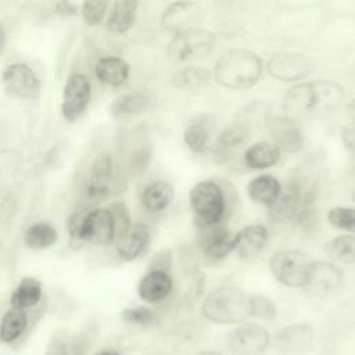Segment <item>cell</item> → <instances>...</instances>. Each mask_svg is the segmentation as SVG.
<instances>
[{
	"mask_svg": "<svg viewBox=\"0 0 355 355\" xmlns=\"http://www.w3.org/2000/svg\"><path fill=\"white\" fill-rule=\"evenodd\" d=\"M344 87L333 80L300 82L283 96V107L294 115H319L336 110L344 100Z\"/></svg>",
	"mask_w": 355,
	"mask_h": 355,
	"instance_id": "cell-1",
	"label": "cell"
},
{
	"mask_svg": "<svg viewBox=\"0 0 355 355\" xmlns=\"http://www.w3.org/2000/svg\"><path fill=\"white\" fill-rule=\"evenodd\" d=\"M316 198V182L304 175H294L282 186L280 197L270 208V212L277 220L308 227L318 219L315 214Z\"/></svg>",
	"mask_w": 355,
	"mask_h": 355,
	"instance_id": "cell-2",
	"label": "cell"
},
{
	"mask_svg": "<svg viewBox=\"0 0 355 355\" xmlns=\"http://www.w3.org/2000/svg\"><path fill=\"white\" fill-rule=\"evenodd\" d=\"M262 71L263 64L257 53L247 49H232L216 60L212 76L226 89L245 90L258 83Z\"/></svg>",
	"mask_w": 355,
	"mask_h": 355,
	"instance_id": "cell-3",
	"label": "cell"
},
{
	"mask_svg": "<svg viewBox=\"0 0 355 355\" xmlns=\"http://www.w3.org/2000/svg\"><path fill=\"white\" fill-rule=\"evenodd\" d=\"M205 319L216 324H236L251 316L250 294L233 286L212 290L201 305Z\"/></svg>",
	"mask_w": 355,
	"mask_h": 355,
	"instance_id": "cell-4",
	"label": "cell"
},
{
	"mask_svg": "<svg viewBox=\"0 0 355 355\" xmlns=\"http://www.w3.org/2000/svg\"><path fill=\"white\" fill-rule=\"evenodd\" d=\"M230 190L215 180H202L193 186L189 194L190 208L194 214V225L204 226L226 222Z\"/></svg>",
	"mask_w": 355,
	"mask_h": 355,
	"instance_id": "cell-5",
	"label": "cell"
},
{
	"mask_svg": "<svg viewBox=\"0 0 355 355\" xmlns=\"http://www.w3.org/2000/svg\"><path fill=\"white\" fill-rule=\"evenodd\" d=\"M68 230L72 237L93 244H110L116 239L114 218L108 208L73 214L68 219Z\"/></svg>",
	"mask_w": 355,
	"mask_h": 355,
	"instance_id": "cell-6",
	"label": "cell"
},
{
	"mask_svg": "<svg viewBox=\"0 0 355 355\" xmlns=\"http://www.w3.org/2000/svg\"><path fill=\"white\" fill-rule=\"evenodd\" d=\"M313 259L298 250H280L269 261V269L275 279L295 288H304Z\"/></svg>",
	"mask_w": 355,
	"mask_h": 355,
	"instance_id": "cell-7",
	"label": "cell"
},
{
	"mask_svg": "<svg viewBox=\"0 0 355 355\" xmlns=\"http://www.w3.org/2000/svg\"><path fill=\"white\" fill-rule=\"evenodd\" d=\"M215 46V35L202 28H193L173 35L168 44V55L173 61L187 62L205 58Z\"/></svg>",
	"mask_w": 355,
	"mask_h": 355,
	"instance_id": "cell-8",
	"label": "cell"
},
{
	"mask_svg": "<svg viewBox=\"0 0 355 355\" xmlns=\"http://www.w3.org/2000/svg\"><path fill=\"white\" fill-rule=\"evenodd\" d=\"M258 110H254V104L247 105L245 110H241L237 116L227 123L216 136L214 151L218 157L227 158V155L241 147L250 137L257 118Z\"/></svg>",
	"mask_w": 355,
	"mask_h": 355,
	"instance_id": "cell-9",
	"label": "cell"
},
{
	"mask_svg": "<svg viewBox=\"0 0 355 355\" xmlns=\"http://www.w3.org/2000/svg\"><path fill=\"white\" fill-rule=\"evenodd\" d=\"M198 247L208 262H219L233 251V234L229 232L226 222L196 226Z\"/></svg>",
	"mask_w": 355,
	"mask_h": 355,
	"instance_id": "cell-10",
	"label": "cell"
},
{
	"mask_svg": "<svg viewBox=\"0 0 355 355\" xmlns=\"http://www.w3.org/2000/svg\"><path fill=\"white\" fill-rule=\"evenodd\" d=\"M227 348L233 355H261L270 343L269 331L257 323H241L227 336Z\"/></svg>",
	"mask_w": 355,
	"mask_h": 355,
	"instance_id": "cell-11",
	"label": "cell"
},
{
	"mask_svg": "<svg viewBox=\"0 0 355 355\" xmlns=\"http://www.w3.org/2000/svg\"><path fill=\"white\" fill-rule=\"evenodd\" d=\"M268 73L282 82H298L308 76L312 69V61L301 53H277L273 54L266 64Z\"/></svg>",
	"mask_w": 355,
	"mask_h": 355,
	"instance_id": "cell-12",
	"label": "cell"
},
{
	"mask_svg": "<svg viewBox=\"0 0 355 355\" xmlns=\"http://www.w3.org/2000/svg\"><path fill=\"white\" fill-rule=\"evenodd\" d=\"M202 8L198 3L180 0L171 3L164 10L159 22L166 32L178 35L180 32L198 28L197 25L202 21Z\"/></svg>",
	"mask_w": 355,
	"mask_h": 355,
	"instance_id": "cell-13",
	"label": "cell"
},
{
	"mask_svg": "<svg viewBox=\"0 0 355 355\" xmlns=\"http://www.w3.org/2000/svg\"><path fill=\"white\" fill-rule=\"evenodd\" d=\"M343 282V270L330 261H313L306 284L305 293L315 298H324L334 293Z\"/></svg>",
	"mask_w": 355,
	"mask_h": 355,
	"instance_id": "cell-14",
	"label": "cell"
},
{
	"mask_svg": "<svg viewBox=\"0 0 355 355\" xmlns=\"http://www.w3.org/2000/svg\"><path fill=\"white\" fill-rule=\"evenodd\" d=\"M92 97V86L89 79L82 73H72L62 93V115L67 121L78 119L87 108Z\"/></svg>",
	"mask_w": 355,
	"mask_h": 355,
	"instance_id": "cell-15",
	"label": "cell"
},
{
	"mask_svg": "<svg viewBox=\"0 0 355 355\" xmlns=\"http://www.w3.org/2000/svg\"><path fill=\"white\" fill-rule=\"evenodd\" d=\"M4 89L19 98H33L40 90V80L33 69L24 62L10 64L1 75Z\"/></svg>",
	"mask_w": 355,
	"mask_h": 355,
	"instance_id": "cell-16",
	"label": "cell"
},
{
	"mask_svg": "<svg viewBox=\"0 0 355 355\" xmlns=\"http://www.w3.org/2000/svg\"><path fill=\"white\" fill-rule=\"evenodd\" d=\"M114 176V161L112 155L107 151L98 153L87 172L85 182V194L92 201L104 198L108 191Z\"/></svg>",
	"mask_w": 355,
	"mask_h": 355,
	"instance_id": "cell-17",
	"label": "cell"
},
{
	"mask_svg": "<svg viewBox=\"0 0 355 355\" xmlns=\"http://www.w3.org/2000/svg\"><path fill=\"white\" fill-rule=\"evenodd\" d=\"M269 135L280 151L297 154L304 147L301 125L290 116H273L266 122Z\"/></svg>",
	"mask_w": 355,
	"mask_h": 355,
	"instance_id": "cell-18",
	"label": "cell"
},
{
	"mask_svg": "<svg viewBox=\"0 0 355 355\" xmlns=\"http://www.w3.org/2000/svg\"><path fill=\"white\" fill-rule=\"evenodd\" d=\"M116 251L123 261H136L147 252L151 241V230L144 223L130 225L116 239Z\"/></svg>",
	"mask_w": 355,
	"mask_h": 355,
	"instance_id": "cell-19",
	"label": "cell"
},
{
	"mask_svg": "<svg viewBox=\"0 0 355 355\" xmlns=\"http://www.w3.org/2000/svg\"><path fill=\"white\" fill-rule=\"evenodd\" d=\"M173 290V280L169 272L150 269L137 286L139 297L147 304H158L165 301Z\"/></svg>",
	"mask_w": 355,
	"mask_h": 355,
	"instance_id": "cell-20",
	"label": "cell"
},
{
	"mask_svg": "<svg viewBox=\"0 0 355 355\" xmlns=\"http://www.w3.org/2000/svg\"><path fill=\"white\" fill-rule=\"evenodd\" d=\"M268 229L263 225H250L233 234V251L243 259L255 258L268 243Z\"/></svg>",
	"mask_w": 355,
	"mask_h": 355,
	"instance_id": "cell-21",
	"label": "cell"
},
{
	"mask_svg": "<svg viewBox=\"0 0 355 355\" xmlns=\"http://www.w3.org/2000/svg\"><path fill=\"white\" fill-rule=\"evenodd\" d=\"M215 129V119L209 114L193 118L183 130V140L189 150L194 154H204L209 144L212 132Z\"/></svg>",
	"mask_w": 355,
	"mask_h": 355,
	"instance_id": "cell-22",
	"label": "cell"
},
{
	"mask_svg": "<svg viewBox=\"0 0 355 355\" xmlns=\"http://www.w3.org/2000/svg\"><path fill=\"white\" fill-rule=\"evenodd\" d=\"M280 193L282 183L269 173L259 175L247 184V196L250 200L268 208H272L277 202Z\"/></svg>",
	"mask_w": 355,
	"mask_h": 355,
	"instance_id": "cell-23",
	"label": "cell"
},
{
	"mask_svg": "<svg viewBox=\"0 0 355 355\" xmlns=\"http://www.w3.org/2000/svg\"><path fill=\"white\" fill-rule=\"evenodd\" d=\"M280 157L282 151L273 141H258L245 150L243 159L250 169H266L275 166Z\"/></svg>",
	"mask_w": 355,
	"mask_h": 355,
	"instance_id": "cell-24",
	"label": "cell"
},
{
	"mask_svg": "<svg viewBox=\"0 0 355 355\" xmlns=\"http://www.w3.org/2000/svg\"><path fill=\"white\" fill-rule=\"evenodd\" d=\"M94 72L100 82L118 87L129 78V64L119 57H104L97 61Z\"/></svg>",
	"mask_w": 355,
	"mask_h": 355,
	"instance_id": "cell-25",
	"label": "cell"
},
{
	"mask_svg": "<svg viewBox=\"0 0 355 355\" xmlns=\"http://www.w3.org/2000/svg\"><path fill=\"white\" fill-rule=\"evenodd\" d=\"M173 186L166 180H155L147 184L141 193V204L150 212H159L168 208L173 200Z\"/></svg>",
	"mask_w": 355,
	"mask_h": 355,
	"instance_id": "cell-26",
	"label": "cell"
},
{
	"mask_svg": "<svg viewBox=\"0 0 355 355\" xmlns=\"http://www.w3.org/2000/svg\"><path fill=\"white\" fill-rule=\"evenodd\" d=\"M312 329L305 323L286 326L276 334V341L282 351L297 352L306 348L312 341Z\"/></svg>",
	"mask_w": 355,
	"mask_h": 355,
	"instance_id": "cell-27",
	"label": "cell"
},
{
	"mask_svg": "<svg viewBox=\"0 0 355 355\" xmlns=\"http://www.w3.org/2000/svg\"><path fill=\"white\" fill-rule=\"evenodd\" d=\"M212 72L208 68L198 65H189L179 69L173 78L172 83L175 87L186 92L200 90L207 87L212 80Z\"/></svg>",
	"mask_w": 355,
	"mask_h": 355,
	"instance_id": "cell-28",
	"label": "cell"
},
{
	"mask_svg": "<svg viewBox=\"0 0 355 355\" xmlns=\"http://www.w3.org/2000/svg\"><path fill=\"white\" fill-rule=\"evenodd\" d=\"M26 311L10 308L1 318L0 322V341L4 344H14L18 341L28 327Z\"/></svg>",
	"mask_w": 355,
	"mask_h": 355,
	"instance_id": "cell-29",
	"label": "cell"
},
{
	"mask_svg": "<svg viewBox=\"0 0 355 355\" xmlns=\"http://www.w3.org/2000/svg\"><path fill=\"white\" fill-rule=\"evenodd\" d=\"M137 1L135 0H119L114 4L111 14L107 19V29L112 33L128 32L136 19Z\"/></svg>",
	"mask_w": 355,
	"mask_h": 355,
	"instance_id": "cell-30",
	"label": "cell"
},
{
	"mask_svg": "<svg viewBox=\"0 0 355 355\" xmlns=\"http://www.w3.org/2000/svg\"><path fill=\"white\" fill-rule=\"evenodd\" d=\"M42 298V284L39 280L33 277H25L22 279L15 290L11 294L10 304L11 308L17 309H28L35 306Z\"/></svg>",
	"mask_w": 355,
	"mask_h": 355,
	"instance_id": "cell-31",
	"label": "cell"
},
{
	"mask_svg": "<svg viewBox=\"0 0 355 355\" xmlns=\"http://www.w3.org/2000/svg\"><path fill=\"white\" fill-rule=\"evenodd\" d=\"M324 252L336 262L352 265L355 263V236L340 234L324 245Z\"/></svg>",
	"mask_w": 355,
	"mask_h": 355,
	"instance_id": "cell-32",
	"label": "cell"
},
{
	"mask_svg": "<svg viewBox=\"0 0 355 355\" xmlns=\"http://www.w3.org/2000/svg\"><path fill=\"white\" fill-rule=\"evenodd\" d=\"M57 240V230L47 222H37L29 226L24 234V243L33 250H43Z\"/></svg>",
	"mask_w": 355,
	"mask_h": 355,
	"instance_id": "cell-33",
	"label": "cell"
},
{
	"mask_svg": "<svg viewBox=\"0 0 355 355\" xmlns=\"http://www.w3.org/2000/svg\"><path fill=\"white\" fill-rule=\"evenodd\" d=\"M150 103L147 94L141 92H132L121 96L114 101L111 111L115 116H130L143 112Z\"/></svg>",
	"mask_w": 355,
	"mask_h": 355,
	"instance_id": "cell-34",
	"label": "cell"
},
{
	"mask_svg": "<svg viewBox=\"0 0 355 355\" xmlns=\"http://www.w3.org/2000/svg\"><path fill=\"white\" fill-rule=\"evenodd\" d=\"M329 223L338 229L351 233H355V208L351 207H333L327 212Z\"/></svg>",
	"mask_w": 355,
	"mask_h": 355,
	"instance_id": "cell-35",
	"label": "cell"
},
{
	"mask_svg": "<svg viewBox=\"0 0 355 355\" xmlns=\"http://www.w3.org/2000/svg\"><path fill=\"white\" fill-rule=\"evenodd\" d=\"M250 311L252 318L272 320L276 318V306L272 300L261 294L250 295Z\"/></svg>",
	"mask_w": 355,
	"mask_h": 355,
	"instance_id": "cell-36",
	"label": "cell"
},
{
	"mask_svg": "<svg viewBox=\"0 0 355 355\" xmlns=\"http://www.w3.org/2000/svg\"><path fill=\"white\" fill-rule=\"evenodd\" d=\"M122 318L128 323L143 326V327L153 326L157 322L155 313L150 308H147V306H130V308H126L122 312Z\"/></svg>",
	"mask_w": 355,
	"mask_h": 355,
	"instance_id": "cell-37",
	"label": "cell"
},
{
	"mask_svg": "<svg viewBox=\"0 0 355 355\" xmlns=\"http://www.w3.org/2000/svg\"><path fill=\"white\" fill-rule=\"evenodd\" d=\"M108 3L103 1V0H97V1H85L82 4V15L83 19L87 25H97L107 10Z\"/></svg>",
	"mask_w": 355,
	"mask_h": 355,
	"instance_id": "cell-38",
	"label": "cell"
},
{
	"mask_svg": "<svg viewBox=\"0 0 355 355\" xmlns=\"http://www.w3.org/2000/svg\"><path fill=\"white\" fill-rule=\"evenodd\" d=\"M108 209H110V212L114 218L115 229H116V237H118L119 234H122L132 225L128 208L125 207L123 202H114Z\"/></svg>",
	"mask_w": 355,
	"mask_h": 355,
	"instance_id": "cell-39",
	"label": "cell"
},
{
	"mask_svg": "<svg viewBox=\"0 0 355 355\" xmlns=\"http://www.w3.org/2000/svg\"><path fill=\"white\" fill-rule=\"evenodd\" d=\"M341 139H343V143H344V147L355 154V119H351V122H348L343 132H341Z\"/></svg>",
	"mask_w": 355,
	"mask_h": 355,
	"instance_id": "cell-40",
	"label": "cell"
},
{
	"mask_svg": "<svg viewBox=\"0 0 355 355\" xmlns=\"http://www.w3.org/2000/svg\"><path fill=\"white\" fill-rule=\"evenodd\" d=\"M65 341L61 337H54L50 340V343L47 344L46 348V354L44 355H67L65 351Z\"/></svg>",
	"mask_w": 355,
	"mask_h": 355,
	"instance_id": "cell-41",
	"label": "cell"
},
{
	"mask_svg": "<svg viewBox=\"0 0 355 355\" xmlns=\"http://www.w3.org/2000/svg\"><path fill=\"white\" fill-rule=\"evenodd\" d=\"M57 7H58V12H61V14H73L75 12V7L71 6L69 3H65V1L58 3Z\"/></svg>",
	"mask_w": 355,
	"mask_h": 355,
	"instance_id": "cell-42",
	"label": "cell"
},
{
	"mask_svg": "<svg viewBox=\"0 0 355 355\" xmlns=\"http://www.w3.org/2000/svg\"><path fill=\"white\" fill-rule=\"evenodd\" d=\"M4 47H6V31L0 24V53L4 50Z\"/></svg>",
	"mask_w": 355,
	"mask_h": 355,
	"instance_id": "cell-43",
	"label": "cell"
},
{
	"mask_svg": "<svg viewBox=\"0 0 355 355\" xmlns=\"http://www.w3.org/2000/svg\"><path fill=\"white\" fill-rule=\"evenodd\" d=\"M347 112L351 116V119H355V98L351 100L347 105Z\"/></svg>",
	"mask_w": 355,
	"mask_h": 355,
	"instance_id": "cell-44",
	"label": "cell"
},
{
	"mask_svg": "<svg viewBox=\"0 0 355 355\" xmlns=\"http://www.w3.org/2000/svg\"><path fill=\"white\" fill-rule=\"evenodd\" d=\"M94 355H121L116 349H112V348H107V349H103V351H98L96 352Z\"/></svg>",
	"mask_w": 355,
	"mask_h": 355,
	"instance_id": "cell-45",
	"label": "cell"
},
{
	"mask_svg": "<svg viewBox=\"0 0 355 355\" xmlns=\"http://www.w3.org/2000/svg\"><path fill=\"white\" fill-rule=\"evenodd\" d=\"M197 355H222V354L215 352V351H202V352H198Z\"/></svg>",
	"mask_w": 355,
	"mask_h": 355,
	"instance_id": "cell-46",
	"label": "cell"
},
{
	"mask_svg": "<svg viewBox=\"0 0 355 355\" xmlns=\"http://www.w3.org/2000/svg\"><path fill=\"white\" fill-rule=\"evenodd\" d=\"M352 198H354V201H355V190H354V193H352Z\"/></svg>",
	"mask_w": 355,
	"mask_h": 355,
	"instance_id": "cell-47",
	"label": "cell"
}]
</instances>
